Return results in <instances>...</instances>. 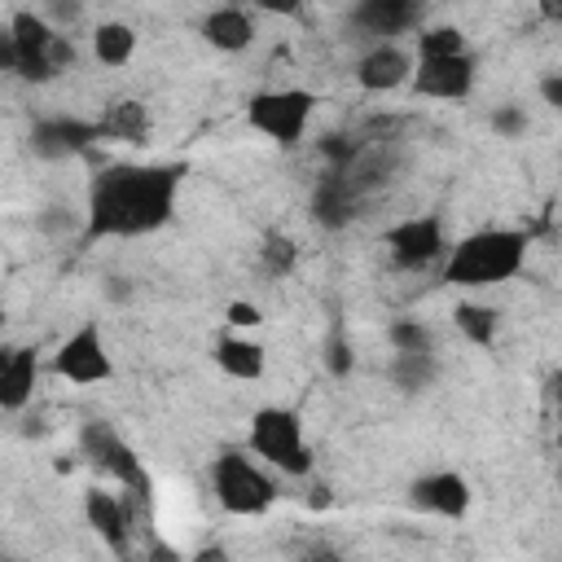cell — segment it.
Segmentation results:
<instances>
[{
	"label": "cell",
	"instance_id": "cell-3",
	"mask_svg": "<svg viewBox=\"0 0 562 562\" xmlns=\"http://www.w3.org/2000/svg\"><path fill=\"white\" fill-rule=\"evenodd\" d=\"M250 452L277 465L281 474H307L312 448L303 439V422L290 408H259L250 417Z\"/></svg>",
	"mask_w": 562,
	"mask_h": 562
},
{
	"label": "cell",
	"instance_id": "cell-16",
	"mask_svg": "<svg viewBox=\"0 0 562 562\" xmlns=\"http://www.w3.org/2000/svg\"><path fill=\"white\" fill-rule=\"evenodd\" d=\"M35 373H40V364H35V351L31 347H18V351L4 356V364H0V408L4 413H18V408L31 404Z\"/></svg>",
	"mask_w": 562,
	"mask_h": 562
},
{
	"label": "cell",
	"instance_id": "cell-18",
	"mask_svg": "<svg viewBox=\"0 0 562 562\" xmlns=\"http://www.w3.org/2000/svg\"><path fill=\"white\" fill-rule=\"evenodd\" d=\"M92 53L101 66H127L136 53V31L127 22H101L92 31Z\"/></svg>",
	"mask_w": 562,
	"mask_h": 562
},
{
	"label": "cell",
	"instance_id": "cell-31",
	"mask_svg": "<svg viewBox=\"0 0 562 562\" xmlns=\"http://www.w3.org/2000/svg\"><path fill=\"white\" fill-rule=\"evenodd\" d=\"M255 4L268 9V13H285V18H294L303 9V0H255Z\"/></svg>",
	"mask_w": 562,
	"mask_h": 562
},
{
	"label": "cell",
	"instance_id": "cell-13",
	"mask_svg": "<svg viewBox=\"0 0 562 562\" xmlns=\"http://www.w3.org/2000/svg\"><path fill=\"white\" fill-rule=\"evenodd\" d=\"M83 514H88V527L105 540V549L123 558L127 553V509H123V501L114 492H105V487H88Z\"/></svg>",
	"mask_w": 562,
	"mask_h": 562
},
{
	"label": "cell",
	"instance_id": "cell-6",
	"mask_svg": "<svg viewBox=\"0 0 562 562\" xmlns=\"http://www.w3.org/2000/svg\"><path fill=\"white\" fill-rule=\"evenodd\" d=\"M79 448H83V457H88L97 470H105L110 479H119L127 492L149 496V474H145L140 457L114 435V426H105V422H83V430H79Z\"/></svg>",
	"mask_w": 562,
	"mask_h": 562
},
{
	"label": "cell",
	"instance_id": "cell-5",
	"mask_svg": "<svg viewBox=\"0 0 562 562\" xmlns=\"http://www.w3.org/2000/svg\"><path fill=\"white\" fill-rule=\"evenodd\" d=\"M312 110H316V97L307 88H268L246 101V123L277 145H299Z\"/></svg>",
	"mask_w": 562,
	"mask_h": 562
},
{
	"label": "cell",
	"instance_id": "cell-17",
	"mask_svg": "<svg viewBox=\"0 0 562 562\" xmlns=\"http://www.w3.org/2000/svg\"><path fill=\"white\" fill-rule=\"evenodd\" d=\"M215 364L237 382H255L263 373V347L246 334H228L215 342Z\"/></svg>",
	"mask_w": 562,
	"mask_h": 562
},
{
	"label": "cell",
	"instance_id": "cell-4",
	"mask_svg": "<svg viewBox=\"0 0 562 562\" xmlns=\"http://www.w3.org/2000/svg\"><path fill=\"white\" fill-rule=\"evenodd\" d=\"M211 483H215V501L228 514H241V518H259L277 501L272 479L246 452H220L215 465H211Z\"/></svg>",
	"mask_w": 562,
	"mask_h": 562
},
{
	"label": "cell",
	"instance_id": "cell-11",
	"mask_svg": "<svg viewBox=\"0 0 562 562\" xmlns=\"http://www.w3.org/2000/svg\"><path fill=\"white\" fill-rule=\"evenodd\" d=\"M101 123H83V119H44L31 132V145L40 158H66V154H83L92 140H101Z\"/></svg>",
	"mask_w": 562,
	"mask_h": 562
},
{
	"label": "cell",
	"instance_id": "cell-30",
	"mask_svg": "<svg viewBox=\"0 0 562 562\" xmlns=\"http://www.w3.org/2000/svg\"><path fill=\"white\" fill-rule=\"evenodd\" d=\"M544 395H549V404H553V413L562 417V369H553V373L544 378Z\"/></svg>",
	"mask_w": 562,
	"mask_h": 562
},
{
	"label": "cell",
	"instance_id": "cell-23",
	"mask_svg": "<svg viewBox=\"0 0 562 562\" xmlns=\"http://www.w3.org/2000/svg\"><path fill=\"white\" fill-rule=\"evenodd\" d=\"M417 53L422 57H452V53H465V40L457 26H430L417 35Z\"/></svg>",
	"mask_w": 562,
	"mask_h": 562
},
{
	"label": "cell",
	"instance_id": "cell-27",
	"mask_svg": "<svg viewBox=\"0 0 562 562\" xmlns=\"http://www.w3.org/2000/svg\"><path fill=\"white\" fill-rule=\"evenodd\" d=\"M263 316H259V307L255 303H228V325L233 329H255Z\"/></svg>",
	"mask_w": 562,
	"mask_h": 562
},
{
	"label": "cell",
	"instance_id": "cell-28",
	"mask_svg": "<svg viewBox=\"0 0 562 562\" xmlns=\"http://www.w3.org/2000/svg\"><path fill=\"white\" fill-rule=\"evenodd\" d=\"M329 369H334V373H347V369H351V351H347L342 334L329 338Z\"/></svg>",
	"mask_w": 562,
	"mask_h": 562
},
{
	"label": "cell",
	"instance_id": "cell-9",
	"mask_svg": "<svg viewBox=\"0 0 562 562\" xmlns=\"http://www.w3.org/2000/svg\"><path fill=\"white\" fill-rule=\"evenodd\" d=\"M386 246H391V259H395L400 268H426V263H435V259L448 250L443 224H439L435 215H413V220L395 224V228L386 233Z\"/></svg>",
	"mask_w": 562,
	"mask_h": 562
},
{
	"label": "cell",
	"instance_id": "cell-1",
	"mask_svg": "<svg viewBox=\"0 0 562 562\" xmlns=\"http://www.w3.org/2000/svg\"><path fill=\"white\" fill-rule=\"evenodd\" d=\"M180 167H105L88 193L92 237H140L167 224Z\"/></svg>",
	"mask_w": 562,
	"mask_h": 562
},
{
	"label": "cell",
	"instance_id": "cell-22",
	"mask_svg": "<svg viewBox=\"0 0 562 562\" xmlns=\"http://www.w3.org/2000/svg\"><path fill=\"white\" fill-rule=\"evenodd\" d=\"M101 132H105V136L140 140V136H145V110H140L136 101H123V105H114V110L101 119Z\"/></svg>",
	"mask_w": 562,
	"mask_h": 562
},
{
	"label": "cell",
	"instance_id": "cell-19",
	"mask_svg": "<svg viewBox=\"0 0 562 562\" xmlns=\"http://www.w3.org/2000/svg\"><path fill=\"white\" fill-rule=\"evenodd\" d=\"M457 329L474 342V347H487L492 342V334H496V312L492 307H483V303H457Z\"/></svg>",
	"mask_w": 562,
	"mask_h": 562
},
{
	"label": "cell",
	"instance_id": "cell-29",
	"mask_svg": "<svg viewBox=\"0 0 562 562\" xmlns=\"http://www.w3.org/2000/svg\"><path fill=\"white\" fill-rule=\"evenodd\" d=\"M540 97H544V105L562 110V75H544L540 79Z\"/></svg>",
	"mask_w": 562,
	"mask_h": 562
},
{
	"label": "cell",
	"instance_id": "cell-14",
	"mask_svg": "<svg viewBox=\"0 0 562 562\" xmlns=\"http://www.w3.org/2000/svg\"><path fill=\"white\" fill-rule=\"evenodd\" d=\"M356 26L369 35H400L408 26H417L422 4L417 0H356Z\"/></svg>",
	"mask_w": 562,
	"mask_h": 562
},
{
	"label": "cell",
	"instance_id": "cell-7",
	"mask_svg": "<svg viewBox=\"0 0 562 562\" xmlns=\"http://www.w3.org/2000/svg\"><path fill=\"white\" fill-rule=\"evenodd\" d=\"M53 369H57V378H66V382H75V386H92V382H105V378L114 373L97 321L79 325L70 338H61V347L53 351Z\"/></svg>",
	"mask_w": 562,
	"mask_h": 562
},
{
	"label": "cell",
	"instance_id": "cell-25",
	"mask_svg": "<svg viewBox=\"0 0 562 562\" xmlns=\"http://www.w3.org/2000/svg\"><path fill=\"white\" fill-rule=\"evenodd\" d=\"M263 268H268L272 277L290 272V268H294V241H290V237H268V241H263Z\"/></svg>",
	"mask_w": 562,
	"mask_h": 562
},
{
	"label": "cell",
	"instance_id": "cell-10",
	"mask_svg": "<svg viewBox=\"0 0 562 562\" xmlns=\"http://www.w3.org/2000/svg\"><path fill=\"white\" fill-rule=\"evenodd\" d=\"M408 501L426 514H439V518H461L470 509V483L457 474V470H439V474H426L413 483Z\"/></svg>",
	"mask_w": 562,
	"mask_h": 562
},
{
	"label": "cell",
	"instance_id": "cell-32",
	"mask_svg": "<svg viewBox=\"0 0 562 562\" xmlns=\"http://www.w3.org/2000/svg\"><path fill=\"white\" fill-rule=\"evenodd\" d=\"M540 18L544 22H562V0H540Z\"/></svg>",
	"mask_w": 562,
	"mask_h": 562
},
{
	"label": "cell",
	"instance_id": "cell-15",
	"mask_svg": "<svg viewBox=\"0 0 562 562\" xmlns=\"http://www.w3.org/2000/svg\"><path fill=\"white\" fill-rule=\"evenodd\" d=\"M202 40H206L211 48H220V53H241V48H250V40H255V18H250L246 9H237V4L211 9V13L202 18Z\"/></svg>",
	"mask_w": 562,
	"mask_h": 562
},
{
	"label": "cell",
	"instance_id": "cell-2",
	"mask_svg": "<svg viewBox=\"0 0 562 562\" xmlns=\"http://www.w3.org/2000/svg\"><path fill=\"white\" fill-rule=\"evenodd\" d=\"M527 259V233L518 228H479L461 237L443 259V281L461 290H483L518 277Z\"/></svg>",
	"mask_w": 562,
	"mask_h": 562
},
{
	"label": "cell",
	"instance_id": "cell-21",
	"mask_svg": "<svg viewBox=\"0 0 562 562\" xmlns=\"http://www.w3.org/2000/svg\"><path fill=\"white\" fill-rule=\"evenodd\" d=\"M435 378V351H395V382L404 391H417Z\"/></svg>",
	"mask_w": 562,
	"mask_h": 562
},
{
	"label": "cell",
	"instance_id": "cell-24",
	"mask_svg": "<svg viewBox=\"0 0 562 562\" xmlns=\"http://www.w3.org/2000/svg\"><path fill=\"white\" fill-rule=\"evenodd\" d=\"M386 338L395 351H430V329L422 321H395L386 329Z\"/></svg>",
	"mask_w": 562,
	"mask_h": 562
},
{
	"label": "cell",
	"instance_id": "cell-26",
	"mask_svg": "<svg viewBox=\"0 0 562 562\" xmlns=\"http://www.w3.org/2000/svg\"><path fill=\"white\" fill-rule=\"evenodd\" d=\"M492 127H496L501 136H518V132L527 127V114H522V110H514V105H501V110L492 114Z\"/></svg>",
	"mask_w": 562,
	"mask_h": 562
},
{
	"label": "cell",
	"instance_id": "cell-8",
	"mask_svg": "<svg viewBox=\"0 0 562 562\" xmlns=\"http://www.w3.org/2000/svg\"><path fill=\"white\" fill-rule=\"evenodd\" d=\"M413 88L422 97L435 101H461L474 88V61L470 53H452V57H422L413 66Z\"/></svg>",
	"mask_w": 562,
	"mask_h": 562
},
{
	"label": "cell",
	"instance_id": "cell-20",
	"mask_svg": "<svg viewBox=\"0 0 562 562\" xmlns=\"http://www.w3.org/2000/svg\"><path fill=\"white\" fill-rule=\"evenodd\" d=\"M312 206H316V220H321V224L338 228V224H342V220L351 215V189H347L342 180H325Z\"/></svg>",
	"mask_w": 562,
	"mask_h": 562
},
{
	"label": "cell",
	"instance_id": "cell-12",
	"mask_svg": "<svg viewBox=\"0 0 562 562\" xmlns=\"http://www.w3.org/2000/svg\"><path fill=\"white\" fill-rule=\"evenodd\" d=\"M408 79H413V61H408V53L395 48V44L369 48V53L360 57V66H356V83H360L364 92H391V88H400V83H408Z\"/></svg>",
	"mask_w": 562,
	"mask_h": 562
}]
</instances>
